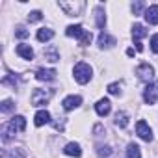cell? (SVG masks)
Listing matches in <instances>:
<instances>
[{
  "label": "cell",
  "mask_w": 158,
  "mask_h": 158,
  "mask_svg": "<svg viewBox=\"0 0 158 158\" xmlns=\"http://www.w3.org/2000/svg\"><path fill=\"white\" fill-rule=\"evenodd\" d=\"M65 34L69 35V37H76V39H80V43L82 45H89L91 43V32H88V30H84L80 24H71V26H67V30H65Z\"/></svg>",
  "instance_id": "1"
},
{
  "label": "cell",
  "mask_w": 158,
  "mask_h": 158,
  "mask_svg": "<svg viewBox=\"0 0 158 158\" xmlns=\"http://www.w3.org/2000/svg\"><path fill=\"white\" fill-rule=\"evenodd\" d=\"M74 80L78 82V84H88L89 80H91V67L88 65V63H84V61H80V63H76L74 65Z\"/></svg>",
  "instance_id": "2"
},
{
  "label": "cell",
  "mask_w": 158,
  "mask_h": 158,
  "mask_svg": "<svg viewBox=\"0 0 158 158\" xmlns=\"http://www.w3.org/2000/svg\"><path fill=\"white\" fill-rule=\"evenodd\" d=\"M54 95V89H41V88H35L34 93H32V106H45Z\"/></svg>",
  "instance_id": "3"
},
{
  "label": "cell",
  "mask_w": 158,
  "mask_h": 158,
  "mask_svg": "<svg viewBox=\"0 0 158 158\" xmlns=\"http://www.w3.org/2000/svg\"><path fill=\"white\" fill-rule=\"evenodd\" d=\"M60 8H61L67 15L74 17V15H80V11L86 8V4H84V2H60Z\"/></svg>",
  "instance_id": "4"
},
{
  "label": "cell",
  "mask_w": 158,
  "mask_h": 158,
  "mask_svg": "<svg viewBox=\"0 0 158 158\" xmlns=\"http://www.w3.org/2000/svg\"><path fill=\"white\" fill-rule=\"evenodd\" d=\"M136 74H138L139 80H143V82H151L152 78H154V69H152L149 63H141V65L136 69Z\"/></svg>",
  "instance_id": "5"
},
{
  "label": "cell",
  "mask_w": 158,
  "mask_h": 158,
  "mask_svg": "<svg viewBox=\"0 0 158 158\" xmlns=\"http://www.w3.org/2000/svg\"><path fill=\"white\" fill-rule=\"evenodd\" d=\"M143 101L147 104H154L158 101V82L154 84H147L145 91H143Z\"/></svg>",
  "instance_id": "6"
},
{
  "label": "cell",
  "mask_w": 158,
  "mask_h": 158,
  "mask_svg": "<svg viewBox=\"0 0 158 158\" xmlns=\"http://www.w3.org/2000/svg\"><path fill=\"white\" fill-rule=\"evenodd\" d=\"M136 132H138V136H139L143 141H152V130L149 128V125H147L145 121H138Z\"/></svg>",
  "instance_id": "7"
},
{
  "label": "cell",
  "mask_w": 158,
  "mask_h": 158,
  "mask_svg": "<svg viewBox=\"0 0 158 158\" xmlns=\"http://www.w3.org/2000/svg\"><path fill=\"white\" fill-rule=\"evenodd\" d=\"M63 110H67V112H71V110H74V108H78L82 104V97H78V95H71V97H67V99H63Z\"/></svg>",
  "instance_id": "8"
},
{
  "label": "cell",
  "mask_w": 158,
  "mask_h": 158,
  "mask_svg": "<svg viewBox=\"0 0 158 158\" xmlns=\"http://www.w3.org/2000/svg\"><path fill=\"white\" fill-rule=\"evenodd\" d=\"M56 71L54 69H37V73H35V78L37 80H41V82H50V80H54L56 78Z\"/></svg>",
  "instance_id": "9"
},
{
  "label": "cell",
  "mask_w": 158,
  "mask_h": 158,
  "mask_svg": "<svg viewBox=\"0 0 158 158\" xmlns=\"http://www.w3.org/2000/svg\"><path fill=\"white\" fill-rule=\"evenodd\" d=\"M110 110H112V104H110V101H108V99H101V101H97V104H95V112H97L101 117L108 115V114H110Z\"/></svg>",
  "instance_id": "10"
},
{
  "label": "cell",
  "mask_w": 158,
  "mask_h": 158,
  "mask_svg": "<svg viewBox=\"0 0 158 158\" xmlns=\"http://www.w3.org/2000/svg\"><path fill=\"white\" fill-rule=\"evenodd\" d=\"M114 45H115V37H112L106 32H101V35H99V47L101 48H112Z\"/></svg>",
  "instance_id": "11"
},
{
  "label": "cell",
  "mask_w": 158,
  "mask_h": 158,
  "mask_svg": "<svg viewBox=\"0 0 158 158\" xmlns=\"http://www.w3.org/2000/svg\"><path fill=\"white\" fill-rule=\"evenodd\" d=\"M145 21L149 24H158V6H149L145 10Z\"/></svg>",
  "instance_id": "12"
},
{
  "label": "cell",
  "mask_w": 158,
  "mask_h": 158,
  "mask_svg": "<svg viewBox=\"0 0 158 158\" xmlns=\"http://www.w3.org/2000/svg\"><path fill=\"white\" fill-rule=\"evenodd\" d=\"M17 54H19L21 58H24V60H32V58H34V50H32V47L26 45V43L17 45Z\"/></svg>",
  "instance_id": "13"
},
{
  "label": "cell",
  "mask_w": 158,
  "mask_h": 158,
  "mask_svg": "<svg viewBox=\"0 0 158 158\" xmlns=\"http://www.w3.org/2000/svg\"><path fill=\"white\" fill-rule=\"evenodd\" d=\"M63 152L67 156H74V158L82 156V149H80V145H78V143H67L65 149H63Z\"/></svg>",
  "instance_id": "14"
},
{
  "label": "cell",
  "mask_w": 158,
  "mask_h": 158,
  "mask_svg": "<svg viewBox=\"0 0 158 158\" xmlns=\"http://www.w3.org/2000/svg\"><path fill=\"white\" fill-rule=\"evenodd\" d=\"M48 121H50V114H48L47 110H39V112L35 114V117H34L35 127H43V125L48 123Z\"/></svg>",
  "instance_id": "15"
},
{
  "label": "cell",
  "mask_w": 158,
  "mask_h": 158,
  "mask_svg": "<svg viewBox=\"0 0 158 158\" xmlns=\"http://www.w3.org/2000/svg\"><path fill=\"white\" fill-rule=\"evenodd\" d=\"M145 35H147V30H145L143 24H134L132 26V37L136 39V43H139V39L145 37Z\"/></svg>",
  "instance_id": "16"
},
{
  "label": "cell",
  "mask_w": 158,
  "mask_h": 158,
  "mask_svg": "<svg viewBox=\"0 0 158 158\" xmlns=\"http://www.w3.org/2000/svg\"><path fill=\"white\" fill-rule=\"evenodd\" d=\"M15 132H17V128H15L11 123L4 125V127H2V139H4V141H10V139L15 136Z\"/></svg>",
  "instance_id": "17"
},
{
  "label": "cell",
  "mask_w": 158,
  "mask_h": 158,
  "mask_svg": "<svg viewBox=\"0 0 158 158\" xmlns=\"http://www.w3.org/2000/svg\"><path fill=\"white\" fill-rule=\"evenodd\" d=\"M95 21H97V26L99 28H104L106 26V15H104L102 6H97V10H95Z\"/></svg>",
  "instance_id": "18"
},
{
  "label": "cell",
  "mask_w": 158,
  "mask_h": 158,
  "mask_svg": "<svg viewBox=\"0 0 158 158\" xmlns=\"http://www.w3.org/2000/svg\"><path fill=\"white\" fill-rule=\"evenodd\" d=\"M54 37V30H50V28H41V30H37V41H50Z\"/></svg>",
  "instance_id": "19"
},
{
  "label": "cell",
  "mask_w": 158,
  "mask_h": 158,
  "mask_svg": "<svg viewBox=\"0 0 158 158\" xmlns=\"http://www.w3.org/2000/svg\"><path fill=\"white\" fill-rule=\"evenodd\" d=\"M115 125H117L119 128H127V125H128V115H127L125 112H117V114H115Z\"/></svg>",
  "instance_id": "20"
},
{
  "label": "cell",
  "mask_w": 158,
  "mask_h": 158,
  "mask_svg": "<svg viewBox=\"0 0 158 158\" xmlns=\"http://www.w3.org/2000/svg\"><path fill=\"white\" fill-rule=\"evenodd\" d=\"M127 158H141V151L136 143H128V149H127Z\"/></svg>",
  "instance_id": "21"
},
{
  "label": "cell",
  "mask_w": 158,
  "mask_h": 158,
  "mask_svg": "<svg viewBox=\"0 0 158 158\" xmlns=\"http://www.w3.org/2000/svg\"><path fill=\"white\" fill-rule=\"evenodd\" d=\"M10 123H11V125H13V127H15L17 130H21V132H23V130L26 128V119H24L23 115H15V117H13V119H11Z\"/></svg>",
  "instance_id": "22"
},
{
  "label": "cell",
  "mask_w": 158,
  "mask_h": 158,
  "mask_svg": "<svg viewBox=\"0 0 158 158\" xmlns=\"http://www.w3.org/2000/svg\"><path fill=\"white\" fill-rule=\"evenodd\" d=\"M45 58L48 60V61H60V56H58V48L56 47H50V48H47L45 50Z\"/></svg>",
  "instance_id": "23"
},
{
  "label": "cell",
  "mask_w": 158,
  "mask_h": 158,
  "mask_svg": "<svg viewBox=\"0 0 158 158\" xmlns=\"http://www.w3.org/2000/svg\"><path fill=\"white\" fill-rule=\"evenodd\" d=\"M121 88H123L121 82H114V84L108 86V93H110V95H119V93H121Z\"/></svg>",
  "instance_id": "24"
},
{
  "label": "cell",
  "mask_w": 158,
  "mask_h": 158,
  "mask_svg": "<svg viewBox=\"0 0 158 158\" xmlns=\"http://www.w3.org/2000/svg\"><path fill=\"white\" fill-rule=\"evenodd\" d=\"M13 108H15V104H13L11 101H4L2 104H0V110H2V114H10Z\"/></svg>",
  "instance_id": "25"
},
{
  "label": "cell",
  "mask_w": 158,
  "mask_h": 158,
  "mask_svg": "<svg viewBox=\"0 0 158 158\" xmlns=\"http://www.w3.org/2000/svg\"><path fill=\"white\" fill-rule=\"evenodd\" d=\"M97 152H99V156H101V158H106V156H110V154H112V149H110L108 145H101Z\"/></svg>",
  "instance_id": "26"
},
{
  "label": "cell",
  "mask_w": 158,
  "mask_h": 158,
  "mask_svg": "<svg viewBox=\"0 0 158 158\" xmlns=\"http://www.w3.org/2000/svg\"><path fill=\"white\" fill-rule=\"evenodd\" d=\"M41 17H43V13L41 11H32V13H28V21L30 23H37V21H41Z\"/></svg>",
  "instance_id": "27"
},
{
  "label": "cell",
  "mask_w": 158,
  "mask_h": 158,
  "mask_svg": "<svg viewBox=\"0 0 158 158\" xmlns=\"http://www.w3.org/2000/svg\"><path fill=\"white\" fill-rule=\"evenodd\" d=\"M28 34H30V32H28L24 26H17V28H15V35H17V37H21V39L28 37Z\"/></svg>",
  "instance_id": "28"
},
{
  "label": "cell",
  "mask_w": 158,
  "mask_h": 158,
  "mask_svg": "<svg viewBox=\"0 0 158 158\" xmlns=\"http://www.w3.org/2000/svg\"><path fill=\"white\" fill-rule=\"evenodd\" d=\"M143 8H145L143 2H134V4H132V13H134V15H139Z\"/></svg>",
  "instance_id": "29"
},
{
  "label": "cell",
  "mask_w": 158,
  "mask_h": 158,
  "mask_svg": "<svg viewBox=\"0 0 158 158\" xmlns=\"http://www.w3.org/2000/svg\"><path fill=\"white\" fill-rule=\"evenodd\" d=\"M151 48H152V52L158 54V34H154V35L151 37Z\"/></svg>",
  "instance_id": "30"
},
{
  "label": "cell",
  "mask_w": 158,
  "mask_h": 158,
  "mask_svg": "<svg viewBox=\"0 0 158 158\" xmlns=\"http://www.w3.org/2000/svg\"><path fill=\"white\" fill-rule=\"evenodd\" d=\"M127 54L128 56H134V48H127Z\"/></svg>",
  "instance_id": "31"
}]
</instances>
